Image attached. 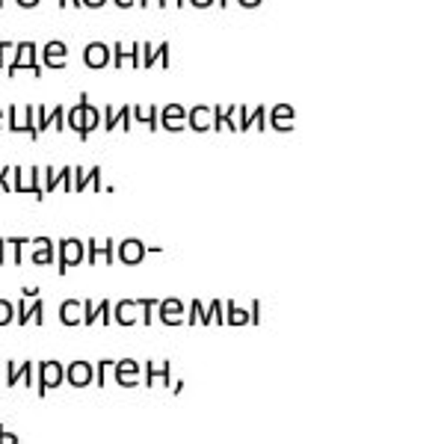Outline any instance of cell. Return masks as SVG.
Returning a JSON list of instances; mask_svg holds the SVG:
<instances>
[{"instance_id": "obj_42", "label": "cell", "mask_w": 444, "mask_h": 444, "mask_svg": "<svg viewBox=\"0 0 444 444\" xmlns=\"http://www.w3.org/2000/svg\"><path fill=\"white\" fill-rule=\"evenodd\" d=\"M9 178H12V166H0V190H12V184H9Z\"/></svg>"}, {"instance_id": "obj_36", "label": "cell", "mask_w": 444, "mask_h": 444, "mask_svg": "<svg viewBox=\"0 0 444 444\" xmlns=\"http://www.w3.org/2000/svg\"><path fill=\"white\" fill-rule=\"evenodd\" d=\"M184 320H187V323H196V320L205 323V305L198 303V299H193V303H190V314H187Z\"/></svg>"}, {"instance_id": "obj_14", "label": "cell", "mask_w": 444, "mask_h": 444, "mask_svg": "<svg viewBox=\"0 0 444 444\" xmlns=\"http://www.w3.org/2000/svg\"><path fill=\"white\" fill-rule=\"evenodd\" d=\"M187 127H190V131H196V134L213 131V107L196 104V107L187 113Z\"/></svg>"}, {"instance_id": "obj_16", "label": "cell", "mask_w": 444, "mask_h": 444, "mask_svg": "<svg viewBox=\"0 0 444 444\" xmlns=\"http://www.w3.org/2000/svg\"><path fill=\"white\" fill-rule=\"evenodd\" d=\"M65 56H68L65 42H48V45L42 48V65L63 71V68H65Z\"/></svg>"}, {"instance_id": "obj_22", "label": "cell", "mask_w": 444, "mask_h": 444, "mask_svg": "<svg viewBox=\"0 0 444 444\" xmlns=\"http://www.w3.org/2000/svg\"><path fill=\"white\" fill-rule=\"evenodd\" d=\"M213 131H231V134H237V104L213 107Z\"/></svg>"}, {"instance_id": "obj_2", "label": "cell", "mask_w": 444, "mask_h": 444, "mask_svg": "<svg viewBox=\"0 0 444 444\" xmlns=\"http://www.w3.org/2000/svg\"><path fill=\"white\" fill-rule=\"evenodd\" d=\"M56 258H60V261H56V273H68L71 267H77V264H83L86 261V243L83 240H77V237H63L60 240V246H56Z\"/></svg>"}, {"instance_id": "obj_30", "label": "cell", "mask_w": 444, "mask_h": 444, "mask_svg": "<svg viewBox=\"0 0 444 444\" xmlns=\"http://www.w3.org/2000/svg\"><path fill=\"white\" fill-rule=\"evenodd\" d=\"M210 323H225V303L213 299L210 305H205V323L202 326H210Z\"/></svg>"}, {"instance_id": "obj_4", "label": "cell", "mask_w": 444, "mask_h": 444, "mask_svg": "<svg viewBox=\"0 0 444 444\" xmlns=\"http://www.w3.org/2000/svg\"><path fill=\"white\" fill-rule=\"evenodd\" d=\"M9 131H12V134H27V137L36 142V139H39V131H36V113H33V107L12 104V107H9Z\"/></svg>"}, {"instance_id": "obj_26", "label": "cell", "mask_w": 444, "mask_h": 444, "mask_svg": "<svg viewBox=\"0 0 444 444\" xmlns=\"http://www.w3.org/2000/svg\"><path fill=\"white\" fill-rule=\"evenodd\" d=\"M60 320H63V326L83 323V303H77V299H65V303L60 305Z\"/></svg>"}, {"instance_id": "obj_23", "label": "cell", "mask_w": 444, "mask_h": 444, "mask_svg": "<svg viewBox=\"0 0 444 444\" xmlns=\"http://www.w3.org/2000/svg\"><path fill=\"white\" fill-rule=\"evenodd\" d=\"M95 190V193H101V166H92L89 172H83L80 166L75 169V187L71 190H77V193H83V190Z\"/></svg>"}, {"instance_id": "obj_48", "label": "cell", "mask_w": 444, "mask_h": 444, "mask_svg": "<svg viewBox=\"0 0 444 444\" xmlns=\"http://www.w3.org/2000/svg\"><path fill=\"white\" fill-rule=\"evenodd\" d=\"M0 267H6V237H0Z\"/></svg>"}, {"instance_id": "obj_18", "label": "cell", "mask_w": 444, "mask_h": 444, "mask_svg": "<svg viewBox=\"0 0 444 444\" xmlns=\"http://www.w3.org/2000/svg\"><path fill=\"white\" fill-rule=\"evenodd\" d=\"M172 382V362H160V364H146V385L148 388H169Z\"/></svg>"}, {"instance_id": "obj_45", "label": "cell", "mask_w": 444, "mask_h": 444, "mask_svg": "<svg viewBox=\"0 0 444 444\" xmlns=\"http://www.w3.org/2000/svg\"><path fill=\"white\" fill-rule=\"evenodd\" d=\"M190 6H196V9H208V6H213L217 4V0H187Z\"/></svg>"}, {"instance_id": "obj_13", "label": "cell", "mask_w": 444, "mask_h": 444, "mask_svg": "<svg viewBox=\"0 0 444 444\" xmlns=\"http://www.w3.org/2000/svg\"><path fill=\"white\" fill-rule=\"evenodd\" d=\"M116 258L122 264H139L142 258H146V243L142 240H137V237H127V240H122L119 246H116Z\"/></svg>"}, {"instance_id": "obj_53", "label": "cell", "mask_w": 444, "mask_h": 444, "mask_svg": "<svg viewBox=\"0 0 444 444\" xmlns=\"http://www.w3.org/2000/svg\"><path fill=\"white\" fill-rule=\"evenodd\" d=\"M65 6H83L80 0H60V9H65Z\"/></svg>"}, {"instance_id": "obj_38", "label": "cell", "mask_w": 444, "mask_h": 444, "mask_svg": "<svg viewBox=\"0 0 444 444\" xmlns=\"http://www.w3.org/2000/svg\"><path fill=\"white\" fill-rule=\"evenodd\" d=\"M110 367H113V362H98V367H95V385L98 388H104V382H107V374H110Z\"/></svg>"}, {"instance_id": "obj_49", "label": "cell", "mask_w": 444, "mask_h": 444, "mask_svg": "<svg viewBox=\"0 0 444 444\" xmlns=\"http://www.w3.org/2000/svg\"><path fill=\"white\" fill-rule=\"evenodd\" d=\"M237 4H240L243 9H255V6H261L264 0H237Z\"/></svg>"}, {"instance_id": "obj_24", "label": "cell", "mask_w": 444, "mask_h": 444, "mask_svg": "<svg viewBox=\"0 0 444 444\" xmlns=\"http://www.w3.org/2000/svg\"><path fill=\"white\" fill-rule=\"evenodd\" d=\"M30 261L45 267V264H53V240L51 237H36L30 240Z\"/></svg>"}, {"instance_id": "obj_7", "label": "cell", "mask_w": 444, "mask_h": 444, "mask_svg": "<svg viewBox=\"0 0 444 444\" xmlns=\"http://www.w3.org/2000/svg\"><path fill=\"white\" fill-rule=\"evenodd\" d=\"M113 320L119 326L142 323V299H122L119 305H113Z\"/></svg>"}, {"instance_id": "obj_3", "label": "cell", "mask_w": 444, "mask_h": 444, "mask_svg": "<svg viewBox=\"0 0 444 444\" xmlns=\"http://www.w3.org/2000/svg\"><path fill=\"white\" fill-rule=\"evenodd\" d=\"M12 178H15V184H12V190L18 193H33L36 198H45V190H42V169L39 166H12Z\"/></svg>"}, {"instance_id": "obj_17", "label": "cell", "mask_w": 444, "mask_h": 444, "mask_svg": "<svg viewBox=\"0 0 444 444\" xmlns=\"http://www.w3.org/2000/svg\"><path fill=\"white\" fill-rule=\"evenodd\" d=\"M157 317L166 326H181L184 323V303L181 299H160L157 303Z\"/></svg>"}, {"instance_id": "obj_6", "label": "cell", "mask_w": 444, "mask_h": 444, "mask_svg": "<svg viewBox=\"0 0 444 444\" xmlns=\"http://www.w3.org/2000/svg\"><path fill=\"white\" fill-rule=\"evenodd\" d=\"M139 374H142V364L134 359H122V362H113V376L122 388H137L139 385Z\"/></svg>"}, {"instance_id": "obj_51", "label": "cell", "mask_w": 444, "mask_h": 444, "mask_svg": "<svg viewBox=\"0 0 444 444\" xmlns=\"http://www.w3.org/2000/svg\"><path fill=\"white\" fill-rule=\"evenodd\" d=\"M172 4H175V6H184V4H187V0H172ZM157 6H160V9H166V6H169V0H157Z\"/></svg>"}, {"instance_id": "obj_25", "label": "cell", "mask_w": 444, "mask_h": 444, "mask_svg": "<svg viewBox=\"0 0 444 444\" xmlns=\"http://www.w3.org/2000/svg\"><path fill=\"white\" fill-rule=\"evenodd\" d=\"M131 119H137L139 125H146L148 131H160V110H157L154 104H137L131 107Z\"/></svg>"}, {"instance_id": "obj_21", "label": "cell", "mask_w": 444, "mask_h": 444, "mask_svg": "<svg viewBox=\"0 0 444 444\" xmlns=\"http://www.w3.org/2000/svg\"><path fill=\"white\" fill-rule=\"evenodd\" d=\"M110 60H113V53L104 42H92V45H86V51H83V63L89 68H107Z\"/></svg>"}, {"instance_id": "obj_27", "label": "cell", "mask_w": 444, "mask_h": 444, "mask_svg": "<svg viewBox=\"0 0 444 444\" xmlns=\"http://www.w3.org/2000/svg\"><path fill=\"white\" fill-rule=\"evenodd\" d=\"M98 125H101V110L92 107V104H86V107H83V127H80L77 139H80V142H86V139H89V134L95 131Z\"/></svg>"}, {"instance_id": "obj_10", "label": "cell", "mask_w": 444, "mask_h": 444, "mask_svg": "<svg viewBox=\"0 0 444 444\" xmlns=\"http://www.w3.org/2000/svg\"><path fill=\"white\" fill-rule=\"evenodd\" d=\"M92 379H95V367L89 362H75L65 370V382L71 385V388H89Z\"/></svg>"}, {"instance_id": "obj_9", "label": "cell", "mask_w": 444, "mask_h": 444, "mask_svg": "<svg viewBox=\"0 0 444 444\" xmlns=\"http://www.w3.org/2000/svg\"><path fill=\"white\" fill-rule=\"evenodd\" d=\"M252 127H258V131H267V107H237V134L240 131H252Z\"/></svg>"}, {"instance_id": "obj_56", "label": "cell", "mask_w": 444, "mask_h": 444, "mask_svg": "<svg viewBox=\"0 0 444 444\" xmlns=\"http://www.w3.org/2000/svg\"><path fill=\"white\" fill-rule=\"evenodd\" d=\"M217 4H220V9H225L228 4H231V0H217Z\"/></svg>"}, {"instance_id": "obj_46", "label": "cell", "mask_w": 444, "mask_h": 444, "mask_svg": "<svg viewBox=\"0 0 444 444\" xmlns=\"http://www.w3.org/2000/svg\"><path fill=\"white\" fill-rule=\"evenodd\" d=\"M80 4H83L86 9H101V6L107 4V0H80Z\"/></svg>"}, {"instance_id": "obj_52", "label": "cell", "mask_w": 444, "mask_h": 444, "mask_svg": "<svg viewBox=\"0 0 444 444\" xmlns=\"http://www.w3.org/2000/svg\"><path fill=\"white\" fill-rule=\"evenodd\" d=\"M21 293H24V299H36V296H39V288H24Z\"/></svg>"}, {"instance_id": "obj_47", "label": "cell", "mask_w": 444, "mask_h": 444, "mask_svg": "<svg viewBox=\"0 0 444 444\" xmlns=\"http://www.w3.org/2000/svg\"><path fill=\"white\" fill-rule=\"evenodd\" d=\"M15 4H18L21 9H36V6L42 4V0H15Z\"/></svg>"}, {"instance_id": "obj_33", "label": "cell", "mask_w": 444, "mask_h": 444, "mask_svg": "<svg viewBox=\"0 0 444 444\" xmlns=\"http://www.w3.org/2000/svg\"><path fill=\"white\" fill-rule=\"evenodd\" d=\"M169 42H163V45H157L154 48V53H151V60H148V68L151 65H163V68H169Z\"/></svg>"}, {"instance_id": "obj_19", "label": "cell", "mask_w": 444, "mask_h": 444, "mask_svg": "<svg viewBox=\"0 0 444 444\" xmlns=\"http://www.w3.org/2000/svg\"><path fill=\"white\" fill-rule=\"evenodd\" d=\"M131 104L125 107H104V131H116V127H125V131H131Z\"/></svg>"}, {"instance_id": "obj_34", "label": "cell", "mask_w": 444, "mask_h": 444, "mask_svg": "<svg viewBox=\"0 0 444 444\" xmlns=\"http://www.w3.org/2000/svg\"><path fill=\"white\" fill-rule=\"evenodd\" d=\"M98 323V303L86 299L83 303V326H95Z\"/></svg>"}, {"instance_id": "obj_8", "label": "cell", "mask_w": 444, "mask_h": 444, "mask_svg": "<svg viewBox=\"0 0 444 444\" xmlns=\"http://www.w3.org/2000/svg\"><path fill=\"white\" fill-rule=\"evenodd\" d=\"M86 252H89V255H86V261H89L92 267L98 261H104L107 267L116 264V243H113V240H89V243H86Z\"/></svg>"}, {"instance_id": "obj_41", "label": "cell", "mask_w": 444, "mask_h": 444, "mask_svg": "<svg viewBox=\"0 0 444 444\" xmlns=\"http://www.w3.org/2000/svg\"><path fill=\"white\" fill-rule=\"evenodd\" d=\"M53 131H65V110L60 104H53Z\"/></svg>"}, {"instance_id": "obj_39", "label": "cell", "mask_w": 444, "mask_h": 444, "mask_svg": "<svg viewBox=\"0 0 444 444\" xmlns=\"http://www.w3.org/2000/svg\"><path fill=\"white\" fill-rule=\"evenodd\" d=\"M42 314H45V305H42L39 303V299H36V303L30 305V311H27V323H36V326H42V323H45V317H42Z\"/></svg>"}, {"instance_id": "obj_43", "label": "cell", "mask_w": 444, "mask_h": 444, "mask_svg": "<svg viewBox=\"0 0 444 444\" xmlns=\"http://www.w3.org/2000/svg\"><path fill=\"white\" fill-rule=\"evenodd\" d=\"M0 444H18V436L15 433H9V429L0 424Z\"/></svg>"}, {"instance_id": "obj_40", "label": "cell", "mask_w": 444, "mask_h": 444, "mask_svg": "<svg viewBox=\"0 0 444 444\" xmlns=\"http://www.w3.org/2000/svg\"><path fill=\"white\" fill-rule=\"evenodd\" d=\"M98 320L113 323V303H110V299H101V305H98Z\"/></svg>"}, {"instance_id": "obj_11", "label": "cell", "mask_w": 444, "mask_h": 444, "mask_svg": "<svg viewBox=\"0 0 444 444\" xmlns=\"http://www.w3.org/2000/svg\"><path fill=\"white\" fill-rule=\"evenodd\" d=\"M160 127L163 131H172V134L184 131V127H187V110L181 104H166L160 110Z\"/></svg>"}, {"instance_id": "obj_58", "label": "cell", "mask_w": 444, "mask_h": 444, "mask_svg": "<svg viewBox=\"0 0 444 444\" xmlns=\"http://www.w3.org/2000/svg\"><path fill=\"white\" fill-rule=\"evenodd\" d=\"M0 9H6V0H0Z\"/></svg>"}, {"instance_id": "obj_32", "label": "cell", "mask_w": 444, "mask_h": 444, "mask_svg": "<svg viewBox=\"0 0 444 444\" xmlns=\"http://www.w3.org/2000/svg\"><path fill=\"white\" fill-rule=\"evenodd\" d=\"M33 113H36V131H39V137H42V134H45L48 127L53 125V113H51L48 107H42V104L33 107Z\"/></svg>"}, {"instance_id": "obj_31", "label": "cell", "mask_w": 444, "mask_h": 444, "mask_svg": "<svg viewBox=\"0 0 444 444\" xmlns=\"http://www.w3.org/2000/svg\"><path fill=\"white\" fill-rule=\"evenodd\" d=\"M75 166H63L56 169V190H65V193H75Z\"/></svg>"}, {"instance_id": "obj_44", "label": "cell", "mask_w": 444, "mask_h": 444, "mask_svg": "<svg viewBox=\"0 0 444 444\" xmlns=\"http://www.w3.org/2000/svg\"><path fill=\"white\" fill-rule=\"evenodd\" d=\"M261 320V303H252V308H249V323H258Z\"/></svg>"}, {"instance_id": "obj_54", "label": "cell", "mask_w": 444, "mask_h": 444, "mask_svg": "<svg viewBox=\"0 0 444 444\" xmlns=\"http://www.w3.org/2000/svg\"><path fill=\"white\" fill-rule=\"evenodd\" d=\"M0 388H4V362H0Z\"/></svg>"}, {"instance_id": "obj_5", "label": "cell", "mask_w": 444, "mask_h": 444, "mask_svg": "<svg viewBox=\"0 0 444 444\" xmlns=\"http://www.w3.org/2000/svg\"><path fill=\"white\" fill-rule=\"evenodd\" d=\"M65 382V367L60 362H39V379H36V394L45 397L51 388H60Z\"/></svg>"}, {"instance_id": "obj_37", "label": "cell", "mask_w": 444, "mask_h": 444, "mask_svg": "<svg viewBox=\"0 0 444 444\" xmlns=\"http://www.w3.org/2000/svg\"><path fill=\"white\" fill-rule=\"evenodd\" d=\"M12 56H15V45L12 42H0V68H6L12 63Z\"/></svg>"}, {"instance_id": "obj_28", "label": "cell", "mask_w": 444, "mask_h": 444, "mask_svg": "<svg viewBox=\"0 0 444 444\" xmlns=\"http://www.w3.org/2000/svg\"><path fill=\"white\" fill-rule=\"evenodd\" d=\"M225 323L228 326H246L249 323V311L240 308L237 303H225Z\"/></svg>"}, {"instance_id": "obj_12", "label": "cell", "mask_w": 444, "mask_h": 444, "mask_svg": "<svg viewBox=\"0 0 444 444\" xmlns=\"http://www.w3.org/2000/svg\"><path fill=\"white\" fill-rule=\"evenodd\" d=\"M18 382H24L27 388H30V382H33V364L30 362H24V364H4V385L6 388H15Z\"/></svg>"}, {"instance_id": "obj_1", "label": "cell", "mask_w": 444, "mask_h": 444, "mask_svg": "<svg viewBox=\"0 0 444 444\" xmlns=\"http://www.w3.org/2000/svg\"><path fill=\"white\" fill-rule=\"evenodd\" d=\"M21 68H30L33 77H42V65H39V48L33 42H18L15 45V56H12V63L6 65V75L15 77Z\"/></svg>"}, {"instance_id": "obj_50", "label": "cell", "mask_w": 444, "mask_h": 444, "mask_svg": "<svg viewBox=\"0 0 444 444\" xmlns=\"http://www.w3.org/2000/svg\"><path fill=\"white\" fill-rule=\"evenodd\" d=\"M119 9H131V6H137V0H113Z\"/></svg>"}, {"instance_id": "obj_29", "label": "cell", "mask_w": 444, "mask_h": 444, "mask_svg": "<svg viewBox=\"0 0 444 444\" xmlns=\"http://www.w3.org/2000/svg\"><path fill=\"white\" fill-rule=\"evenodd\" d=\"M6 246L12 249V264L21 267L24 264V252H27V246H30V240H27V237H6Z\"/></svg>"}, {"instance_id": "obj_15", "label": "cell", "mask_w": 444, "mask_h": 444, "mask_svg": "<svg viewBox=\"0 0 444 444\" xmlns=\"http://www.w3.org/2000/svg\"><path fill=\"white\" fill-rule=\"evenodd\" d=\"M110 53H113V60H110V65H116V68H125V65H131V68H139V42L137 45H122V42H116V45L110 48Z\"/></svg>"}, {"instance_id": "obj_55", "label": "cell", "mask_w": 444, "mask_h": 444, "mask_svg": "<svg viewBox=\"0 0 444 444\" xmlns=\"http://www.w3.org/2000/svg\"><path fill=\"white\" fill-rule=\"evenodd\" d=\"M137 6H142V9H148V0H137Z\"/></svg>"}, {"instance_id": "obj_57", "label": "cell", "mask_w": 444, "mask_h": 444, "mask_svg": "<svg viewBox=\"0 0 444 444\" xmlns=\"http://www.w3.org/2000/svg\"><path fill=\"white\" fill-rule=\"evenodd\" d=\"M0 125H4V107H0Z\"/></svg>"}, {"instance_id": "obj_20", "label": "cell", "mask_w": 444, "mask_h": 444, "mask_svg": "<svg viewBox=\"0 0 444 444\" xmlns=\"http://www.w3.org/2000/svg\"><path fill=\"white\" fill-rule=\"evenodd\" d=\"M293 119H296V110L291 104H279V107L269 110V127L279 134H288L293 127Z\"/></svg>"}, {"instance_id": "obj_35", "label": "cell", "mask_w": 444, "mask_h": 444, "mask_svg": "<svg viewBox=\"0 0 444 444\" xmlns=\"http://www.w3.org/2000/svg\"><path fill=\"white\" fill-rule=\"evenodd\" d=\"M15 320V305L6 303V299H0V326H9Z\"/></svg>"}]
</instances>
